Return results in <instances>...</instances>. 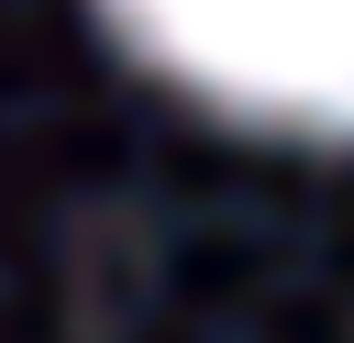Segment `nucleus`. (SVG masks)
<instances>
[{"label": "nucleus", "instance_id": "f257e3e1", "mask_svg": "<svg viewBox=\"0 0 354 343\" xmlns=\"http://www.w3.org/2000/svg\"><path fill=\"white\" fill-rule=\"evenodd\" d=\"M100 22L210 122L354 144V0H100Z\"/></svg>", "mask_w": 354, "mask_h": 343}]
</instances>
